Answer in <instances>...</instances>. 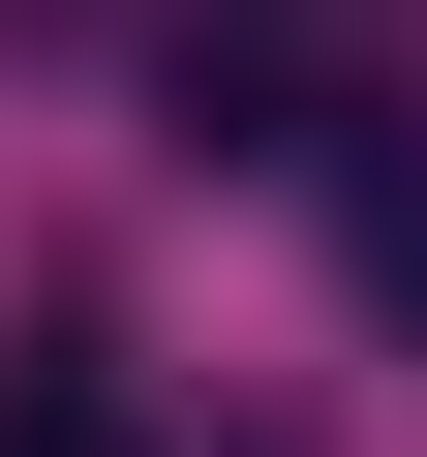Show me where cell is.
<instances>
[{
	"label": "cell",
	"mask_w": 427,
	"mask_h": 457,
	"mask_svg": "<svg viewBox=\"0 0 427 457\" xmlns=\"http://www.w3.org/2000/svg\"><path fill=\"white\" fill-rule=\"evenodd\" d=\"M183 122L214 153H336L366 122V0H183Z\"/></svg>",
	"instance_id": "6da1fadb"
},
{
	"label": "cell",
	"mask_w": 427,
	"mask_h": 457,
	"mask_svg": "<svg viewBox=\"0 0 427 457\" xmlns=\"http://www.w3.org/2000/svg\"><path fill=\"white\" fill-rule=\"evenodd\" d=\"M0 457H153V396H122L92 336H31V366H0Z\"/></svg>",
	"instance_id": "7a4b0ae2"
},
{
	"label": "cell",
	"mask_w": 427,
	"mask_h": 457,
	"mask_svg": "<svg viewBox=\"0 0 427 457\" xmlns=\"http://www.w3.org/2000/svg\"><path fill=\"white\" fill-rule=\"evenodd\" d=\"M0 31H62V0H0Z\"/></svg>",
	"instance_id": "3957f363"
}]
</instances>
